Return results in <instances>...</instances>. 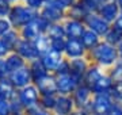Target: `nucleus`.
Returning <instances> with one entry per match:
<instances>
[{
  "instance_id": "nucleus-1",
  "label": "nucleus",
  "mask_w": 122,
  "mask_h": 115,
  "mask_svg": "<svg viewBox=\"0 0 122 115\" xmlns=\"http://www.w3.org/2000/svg\"><path fill=\"white\" fill-rule=\"evenodd\" d=\"M87 58L92 65L100 68H111L119 61V53L117 46L102 41L96 48L88 52Z\"/></svg>"
},
{
  "instance_id": "nucleus-2",
  "label": "nucleus",
  "mask_w": 122,
  "mask_h": 115,
  "mask_svg": "<svg viewBox=\"0 0 122 115\" xmlns=\"http://www.w3.org/2000/svg\"><path fill=\"white\" fill-rule=\"evenodd\" d=\"M38 15H39V12L29 8L23 1H19V3L12 5L11 12H10V16H8V20L12 24V29L19 31L20 29H23V27L26 26V24L33 22Z\"/></svg>"
},
{
  "instance_id": "nucleus-3",
  "label": "nucleus",
  "mask_w": 122,
  "mask_h": 115,
  "mask_svg": "<svg viewBox=\"0 0 122 115\" xmlns=\"http://www.w3.org/2000/svg\"><path fill=\"white\" fill-rule=\"evenodd\" d=\"M65 12H66V8H64L56 0L53 3L45 4L41 8V11H39V15L44 19H46L50 24H53V23H62L64 22L65 20Z\"/></svg>"
},
{
  "instance_id": "nucleus-4",
  "label": "nucleus",
  "mask_w": 122,
  "mask_h": 115,
  "mask_svg": "<svg viewBox=\"0 0 122 115\" xmlns=\"http://www.w3.org/2000/svg\"><path fill=\"white\" fill-rule=\"evenodd\" d=\"M115 103L114 97L111 93H96L92 96L91 104H90V114H96V115H106L107 111L113 107Z\"/></svg>"
},
{
  "instance_id": "nucleus-5",
  "label": "nucleus",
  "mask_w": 122,
  "mask_h": 115,
  "mask_svg": "<svg viewBox=\"0 0 122 115\" xmlns=\"http://www.w3.org/2000/svg\"><path fill=\"white\" fill-rule=\"evenodd\" d=\"M83 22H84V24H86V27H87L88 30H92L99 37H102V38H103V37L109 33L110 29H111V24L106 22L99 14H88Z\"/></svg>"
},
{
  "instance_id": "nucleus-6",
  "label": "nucleus",
  "mask_w": 122,
  "mask_h": 115,
  "mask_svg": "<svg viewBox=\"0 0 122 115\" xmlns=\"http://www.w3.org/2000/svg\"><path fill=\"white\" fill-rule=\"evenodd\" d=\"M71 96L73 99V103L76 106V108H81V110H86L87 112H90L88 110H90V104H91L94 93L91 92V89L88 88L87 85L81 83L77 88L75 89V92Z\"/></svg>"
},
{
  "instance_id": "nucleus-7",
  "label": "nucleus",
  "mask_w": 122,
  "mask_h": 115,
  "mask_svg": "<svg viewBox=\"0 0 122 115\" xmlns=\"http://www.w3.org/2000/svg\"><path fill=\"white\" fill-rule=\"evenodd\" d=\"M14 52H16L27 64L41 58V54H39L38 49L35 46L34 41H26V39H22V38H20V41L18 42L16 48H15Z\"/></svg>"
},
{
  "instance_id": "nucleus-8",
  "label": "nucleus",
  "mask_w": 122,
  "mask_h": 115,
  "mask_svg": "<svg viewBox=\"0 0 122 115\" xmlns=\"http://www.w3.org/2000/svg\"><path fill=\"white\" fill-rule=\"evenodd\" d=\"M57 77V95H72L75 89L81 84V80L73 75H62Z\"/></svg>"
},
{
  "instance_id": "nucleus-9",
  "label": "nucleus",
  "mask_w": 122,
  "mask_h": 115,
  "mask_svg": "<svg viewBox=\"0 0 122 115\" xmlns=\"http://www.w3.org/2000/svg\"><path fill=\"white\" fill-rule=\"evenodd\" d=\"M39 97H41V93L35 87V84H30L18 91V99L26 107V110L33 106H37L39 103Z\"/></svg>"
},
{
  "instance_id": "nucleus-10",
  "label": "nucleus",
  "mask_w": 122,
  "mask_h": 115,
  "mask_svg": "<svg viewBox=\"0 0 122 115\" xmlns=\"http://www.w3.org/2000/svg\"><path fill=\"white\" fill-rule=\"evenodd\" d=\"M8 79L18 91L27 87V85L33 84V77H31V72L29 69V65L20 68V69H18L15 72H11L8 75Z\"/></svg>"
},
{
  "instance_id": "nucleus-11",
  "label": "nucleus",
  "mask_w": 122,
  "mask_h": 115,
  "mask_svg": "<svg viewBox=\"0 0 122 115\" xmlns=\"http://www.w3.org/2000/svg\"><path fill=\"white\" fill-rule=\"evenodd\" d=\"M64 30H65V37L68 39H80L87 27L81 20H73V19H65L62 22Z\"/></svg>"
},
{
  "instance_id": "nucleus-12",
  "label": "nucleus",
  "mask_w": 122,
  "mask_h": 115,
  "mask_svg": "<svg viewBox=\"0 0 122 115\" xmlns=\"http://www.w3.org/2000/svg\"><path fill=\"white\" fill-rule=\"evenodd\" d=\"M87 49L84 48L83 42L80 39H68L66 38V46L64 52V57L68 60L73 58H80V57H87Z\"/></svg>"
},
{
  "instance_id": "nucleus-13",
  "label": "nucleus",
  "mask_w": 122,
  "mask_h": 115,
  "mask_svg": "<svg viewBox=\"0 0 122 115\" xmlns=\"http://www.w3.org/2000/svg\"><path fill=\"white\" fill-rule=\"evenodd\" d=\"M75 110H76V106L71 95H57L53 115H71Z\"/></svg>"
},
{
  "instance_id": "nucleus-14",
  "label": "nucleus",
  "mask_w": 122,
  "mask_h": 115,
  "mask_svg": "<svg viewBox=\"0 0 122 115\" xmlns=\"http://www.w3.org/2000/svg\"><path fill=\"white\" fill-rule=\"evenodd\" d=\"M33 84H35L41 95H57V77L54 73H48Z\"/></svg>"
},
{
  "instance_id": "nucleus-15",
  "label": "nucleus",
  "mask_w": 122,
  "mask_h": 115,
  "mask_svg": "<svg viewBox=\"0 0 122 115\" xmlns=\"http://www.w3.org/2000/svg\"><path fill=\"white\" fill-rule=\"evenodd\" d=\"M69 67H71V75H73L75 77L81 80V83H83V77L86 75V72L88 71V68L91 67V62L87 57L73 58V60H69Z\"/></svg>"
},
{
  "instance_id": "nucleus-16",
  "label": "nucleus",
  "mask_w": 122,
  "mask_h": 115,
  "mask_svg": "<svg viewBox=\"0 0 122 115\" xmlns=\"http://www.w3.org/2000/svg\"><path fill=\"white\" fill-rule=\"evenodd\" d=\"M119 12H121V8H119V5L117 4V1H105L103 5L100 7L98 14H99L107 23L113 24V23L115 22V19L118 18Z\"/></svg>"
},
{
  "instance_id": "nucleus-17",
  "label": "nucleus",
  "mask_w": 122,
  "mask_h": 115,
  "mask_svg": "<svg viewBox=\"0 0 122 115\" xmlns=\"http://www.w3.org/2000/svg\"><path fill=\"white\" fill-rule=\"evenodd\" d=\"M64 60V54L61 53H57V52H48L45 53L44 56H41V61L44 64V67L46 68V71L49 73H54L57 69V67L60 65V62Z\"/></svg>"
},
{
  "instance_id": "nucleus-18",
  "label": "nucleus",
  "mask_w": 122,
  "mask_h": 115,
  "mask_svg": "<svg viewBox=\"0 0 122 115\" xmlns=\"http://www.w3.org/2000/svg\"><path fill=\"white\" fill-rule=\"evenodd\" d=\"M103 75H105V72L102 71V68L91 64V67L88 68V71L86 72V75H84V77H83V84H86L88 88L91 89L100 80V77Z\"/></svg>"
},
{
  "instance_id": "nucleus-19",
  "label": "nucleus",
  "mask_w": 122,
  "mask_h": 115,
  "mask_svg": "<svg viewBox=\"0 0 122 115\" xmlns=\"http://www.w3.org/2000/svg\"><path fill=\"white\" fill-rule=\"evenodd\" d=\"M18 95V89L12 85L8 77L0 79V99L11 102L14 97Z\"/></svg>"
},
{
  "instance_id": "nucleus-20",
  "label": "nucleus",
  "mask_w": 122,
  "mask_h": 115,
  "mask_svg": "<svg viewBox=\"0 0 122 115\" xmlns=\"http://www.w3.org/2000/svg\"><path fill=\"white\" fill-rule=\"evenodd\" d=\"M88 14L90 12L84 8V5L81 4L80 1H77V3H75L73 5H71L69 8H66L65 19H73V20H81V22H83Z\"/></svg>"
},
{
  "instance_id": "nucleus-21",
  "label": "nucleus",
  "mask_w": 122,
  "mask_h": 115,
  "mask_svg": "<svg viewBox=\"0 0 122 115\" xmlns=\"http://www.w3.org/2000/svg\"><path fill=\"white\" fill-rule=\"evenodd\" d=\"M19 34H20V38L22 39H26V41H35L39 35H42L38 24L35 22V19L33 22H30L29 24H26L23 29H20L19 30Z\"/></svg>"
},
{
  "instance_id": "nucleus-22",
  "label": "nucleus",
  "mask_w": 122,
  "mask_h": 115,
  "mask_svg": "<svg viewBox=\"0 0 122 115\" xmlns=\"http://www.w3.org/2000/svg\"><path fill=\"white\" fill-rule=\"evenodd\" d=\"M113 87H114V83L111 80V77L109 76V73H105L100 77L99 81L91 88V92L94 95H96V93H109L111 92Z\"/></svg>"
},
{
  "instance_id": "nucleus-23",
  "label": "nucleus",
  "mask_w": 122,
  "mask_h": 115,
  "mask_svg": "<svg viewBox=\"0 0 122 115\" xmlns=\"http://www.w3.org/2000/svg\"><path fill=\"white\" fill-rule=\"evenodd\" d=\"M80 41L83 42L84 48L87 49V52H90V50H92L94 48H96V46L103 41V38L99 37L96 33H94L92 30H88V29H87V30L84 31V34L81 35Z\"/></svg>"
},
{
  "instance_id": "nucleus-24",
  "label": "nucleus",
  "mask_w": 122,
  "mask_h": 115,
  "mask_svg": "<svg viewBox=\"0 0 122 115\" xmlns=\"http://www.w3.org/2000/svg\"><path fill=\"white\" fill-rule=\"evenodd\" d=\"M29 65V69L31 72V77H33V83H37L38 80H41L42 77L48 75L49 72L46 71V68L44 67V64L41 61V58L35 60V61H31L27 64Z\"/></svg>"
},
{
  "instance_id": "nucleus-25",
  "label": "nucleus",
  "mask_w": 122,
  "mask_h": 115,
  "mask_svg": "<svg viewBox=\"0 0 122 115\" xmlns=\"http://www.w3.org/2000/svg\"><path fill=\"white\" fill-rule=\"evenodd\" d=\"M4 60H5V65H7V68H8L10 73L18 71V69H20V68H23V67L27 65V62L25 61L16 52H11Z\"/></svg>"
},
{
  "instance_id": "nucleus-26",
  "label": "nucleus",
  "mask_w": 122,
  "mask_h": 115,
  "mask_svg": "<svg viewBox=\"0 0 122 115\" xmlns=\"http://www.w3.org/2000/svg\"><path fill=\"white\" fill-rule=\"evenodd\" d=\"M0 39L4 42V45L8 48L10 52H14L15 48H16L18 42L20 41V34H19V31H18V30L12 29V30H10L4 37H1Z\"/></svg>"
},
{
  "instance_id": "nucleus-27",
  "label": "nucleus",
  "mask_w": 122,
  "mask_h": 115,
  "mask_svg": "<svg viewBox=\"0 0 122 115\" xmlns=\"http://www.w3.org/2000/svg\"><path fill=\"white\" fill-rule=\"evenodd\" d=\"M46 35L50 38V39H58V38H66L65 37V30H64V26L62 23H53L50 24L46 31Z\"/></svg>"
},
{
  "instance_id": "nucleus-28",
  "label": "nucleus",
  "mask_w": 122,
  "mask_h": 115,
  "mask_svg": "<svg viewBox=\"0 0 122 115\" xmlns=\"http://www.w3.org/2000/svg\"><path fill=\"white\" fill-rule=\"evenodd\" d=\"M35 46L38 49V52L41 56H44L45 53H48L50 52V38H49L46 34H42V35H39L37 39L34 41Z\"/></svg>"
},
{
  "instance_id": "nucleus-29",
  "label": "nucleus",
  "mask_w": 122,
  "mask_h": 115,
  "mask_svg": "<svg viewBox=\"0 0 122 115\" xmlns=\"http://www.w3.org/2000/svg\"><path fill=\"white\" fill-rule=\"evenodd\" d=\"M56 100H57V95H41L38 104L42 107L44 110L53 112L54 106H56Z\"/></svg>"
},
{
  "instance_id": "nucleus-30",
  "label": "nucleus",
  "mask_w": 122,
  "mask_h": 115,
  "mask_svg": "<svg viewBox=\"0 0 122 115\" xmlns=\"http://www.w3.org/2000/svg\"><path fill=\"white\" fill-rule=\"evenodd\" d=\"M103 41L107 42L110 45H114V46H118V43L122 41V33L121 31L115 30L114 27H111L109 30V33L103 37Z\"/></svg>"
},
{
  "instance_id": "nucleus-31",
  "label": "nucleus",
  "mask_w": 122,
  "mask_h": 115,
  "mask_svg": "<svg viewBox=\"0 0 122 115\" xmlns=\"http://www.w3.org/2000/svg\"><path fill=\"white\" fill-rule=\"evenodd\" d=\"M109 76L114 84H122V61H118L114 67L110 68Z\"/></svg>"
},
{
  "instance_id": "nucleus-32",
  "label": "nucleus",
  "mask_w": 122,
  "mask_h": 115,
  "mask_svg": "<svg viewBox=\"0 0 122 115\" xmlns=\"http://www.w3.org/2000/svg\"><path fill=\"white\" fill-rule=\"evenodd\" d=\"M81 4L84 5V8L87 10L90 14H98L100 7L103 5V0H79Z\"/></svg>"
},
{
  "instance_id": "nucleus-33",
  "label": "nucleus",
  "mask_w": 122,
  "mask_h": 115,
  "mask_svg": "<svg viewBox=\"0 0 122 115\" xmlns=\"http://www.w3.org/2000/svg\"><path fill=\"white\" fill-rule=\"evenodd\" d=\"M10 112L11 115H26V107L18 99V95L10 102Z\"/></svg>"
},
{
  "instance_id": "nucleus-34",
  "label": "nucleus",
  "mask_w": 122,
  "mask_h": 115,
  "mask_svg": "<svg viewBox=\"0 0 122 115\" xmlns=\"http://www.w3.org/2000/svg\"><path fill=\"white\" fill-rule=\"evenodd\" d=\"M66 46V38H58V39H50V50L57 53L64 54Z\"/></svg>"
},
{
  "instance_id": "nucleus-35",
  "label": "nucleus",
  "mask_w": 122,
  "mask_h": 115,
  "mask_svg": "<svg viewBox=\"0 0 122 115\" xmlns=\"http://www.w3.org/2000/svg\"><path fill=\"white\" fill-rule=\"evenodd\" d=\"M71 73V67H69V60L64 57V60L60 62V65L57 67L54 75L56 76H62V75H69Z\"/></svg>"
},
{
  "instance_id": "nucleus-36",
  "label": "nucleus",
  "mask_w": 122,
  "mask_h": 115,
  "mask_svg": "<svg viewBox=\"0 0 122 115\" xmlns=\"http://www.w3.org/2000/svg\"><path fill=\"white\" fill-rule=\"evenodd\" d=\"M26 115H53V112L44 110L39 104H37V106H33V107H30V108H27Z\"/></svg>"
},
{
  "instance_id": "nucleus-37",
  "label": "nucleus",
  "mask_w": 122,
  "mask_h": 115,
  "mask_svg": "<svg viewBox=\"0 0 122 115\" xmlns=\"http://www.w3.org/2000/svg\"><path fill=\"white\" fill-rule=\"evenodd\" d=\"M22 1L27 5V7H29V8L34 10V11H37V12H39L41 8L45 5L44 0H22Z\"/></svg>"
},
{
  "instance_id": "nucleus-38",
  "label": "nucleus",
  "mask_w": 122,
  "mask_h": 115,
  "mask_svg": "<svg viewBox=\"0 0 122 115\" xmlns=\"http://www.w3.org/2000/svg\"><path fill=\"white\" fill-rule=\"evenodd\" d=\"M11 8L12 4H10L7 0H0V18H8Z\"/></svg>"
},
{
  "instance_id": "nucleus-39",
  "label": "nucleus",
  "mask_w": 122,
  "mask_h": 115,
  "mask_svg": "<svg viewBox=\"0 0 122 115\" xmlns=\"http://www.w3.org/2000/svg\"><path fill=\"white\" fill-rule=\"evenodd\" d=\"M10 30H12V24L8 18H0V38L4 37Z\"/></svg>"
},
{
  "instance_id": "nucleus-40",
  "label": "nucleus",
  "mask_w": 122,
  "mask_h": 115,
  "mask_svg": "<svg viewBox=\"0 0 122 115\" xmlns=\"http://www.w3.org/2000/svg\"><path fill=\"white\" fill-rule=\"evenodd\" d=\"M106 115H122V103L115 102L113 104V107L107 111Z\"/></svg>"
},
{
  "instance_id": "nucleus-41",
  "label": "nucleus",
  "mask_w": 122,
  "mask_h": 115,
  "mask_svg": "<svg viewBox=\"0 0 122 115\" xmlns=\"http://www.w3.org/2000/svg\"><path fill=\"white\" fill-rule=\"evenodd\" d=\"M0 115H11L10 112V102L0 99Z\"/></svg>"
},
{
  "instance_id": "nucleus-42",
  "label": "nucleus",
  "mask_w": 122,
  "mask_h": 115,
  "mask_svg": "<svg viewBox=\"0 0 122 115\" xmlns=\"http://www.w3.org/2000/svg\"><path fill=\"white\" fill-rule=\"evenodd\" d=\"M10 72L8 68L5 65V60H0V79H4V77H8Z\"/></svg>"
},
{
  "instance_id": "nucleus-43",
  "label": "nucleus",
  "mask_w": 122,
  "mask_h": 115,
  "mask_svg": "<svg viewBox=\"0 0 122 115\" xmlns=\"http://www.w3.org/2000/svg\"><path fill=\"white\" fill-rule=\"evenodd\" d=\"M10 53H11V52L8 50V48L4 45V42H3V41L0 39V60H4V58L7 57Z\"/></svg>"
},
{
  "instance_id": "nucleus-44",
  "label": "nucleus",
  "mask_w": 122,
  "mask_h": 115,
  "mask_svg": "<svg viewBox=\"0 0 122 115\" xmlns=\"http://www.w3.org/2000/svg\"><path fill=\"white\" fill-rule=\"evenodd\" d=\"M111 27H114L115 30H118V31H121V33H122V11L119 12L118 18L115 19V22L111 24Z\"/></svg>"
},
{
  "instance_id": "nucleus-45",
  "label": "nucleus",
  "mask_w": 122,
  "mask_h": 115,
  "mask_svg": "<svg viewBox=\"0 0 122 115\" xmlns=\"http://www.w3.org/2000/svg\"><path fill=\"white\" fill-rule=\"evenodd\" d=\"M57 1H58L64 8H69L71 5H73L75 3H77L79 0H57Z\"/></svg>"
},
{
  "instance_id": "nucleus-46",
  "label": "nucleus",
  "mask_w": 122,
  "mask_h": 115,
  "mask_svg": "<svg viewBox=\"0 0 122 115\" xmlns=\"http://www.w3.org/2000/svg\"><path fill=\"white\" fill-rule=\"evenodd\" d=\"M71 115H90V112H87L86 110H81V108H76Z\"/></svg>"
},
{
  "instance_id": "nucleus-47",
  "label": "nucleus",
  "mask_w": 122,
  "mask_h": 115,
  "mask_svg": "<svg viewBox=\"0 0 122 115\" xmlns=\"http://www.w3.org/2000/svg\"><path fill=\"white\" fill-rule=\"evenodd\" d=\"M117 49H118V53H119V58H121V57H122V41L118 43Z\"/></svg>"
},
{
  "instance_id": "nucleus-48",
  "label": "nucleus",
  "mask_w": 122,
  "mask_h": 115,
  "mask_svg": "<svg viewBox=\"0 0 122 115\" xmlns=\"http://www.w3.org/2000/svg\"><path fill=\"white\" fill-rule=\"evenodd\" d=\"M117 1V4L119 5V8H121V11H122V0H115Z\"/></svg>"
},
{
  "instance_id": "nucleus-49",
  "label": "nucleus",
  "mask_w": 122,
  "mask_h": 115,
  "mask_svg": "<svg viewBox=\"0 0 122 115\" xmlns=\"http://www.w3.org/2000/svg\"><path fill=\"white\" fill-rule=\"evenodd\" d=\"M45 4H48V3H53V1H56V0H44Z\"/></svg>"
},
{
  "instance_id": "nucleus-50",
  "label": "nucleus",
  "mask_w": 122,
  "mask_h": 115,
  "mask_svg": "<svg viewBox=\"0 0 122 115\" xmlns=\"http://www.w3.org/2000/svg\"><path fill=\"white\" fill-rule=\"evenodd\" d=\"M103 1H115V0H103Z\"/></svg>"
}]
</instances>
